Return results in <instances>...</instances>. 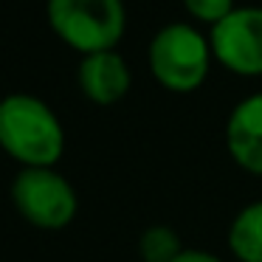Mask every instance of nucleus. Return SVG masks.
<instances>
[{"label":"nucleus","instance_id":"f257e3e1","mask_svg":"<svg viewBox=\"0 0 262 262\" xmlns=\"http://www.w3.org/2000/svg\"><path fill=\"white\" fill-rule=\"evenodd\" d=\"M0 149L20 166H57L65 152V127L40 96L9 93L0 99Z\"/></svg>","mask_w":262,"mask_h":262},{"label":"nucleus","instance_id":"f03ea898","mask_svg":"<svg viewBox=\"0 0 262 262\" xmlns=\"http://www.w3.org/2000/svg\"><path fill=\"white\" fill-rule=\"evenodd\" d=\"M51 31L82 57L116 51L127 31L124 0H46Z\"/></svg>","mask_w":262,"mask_h":262},{"label":"nucleus","instance_id":"7ed1b4c3","mask_svg":"<svg viewBox=\"0 0 262 262\" xmlns=\"http://www.w3.org/2000/svg\"><path fill=\"white\" fill-rule=\"evenodd\" d=\"M149 74L169 93H194L209 79L211 42L189 23H169L158 29L147 48Z\"/></svg>","mask_w":262,"mask_h":262},{"label":"nucleus","instance_id":"20e7f679","mask_svg":"<svg viewBox=\"0 0 262 262\" xmlns=\"http://www.w3.org/2000/svg\"><path fill=\"white\" fill-rule=\"evenodd\" d=\"M12 203L29 226L59 231L79 211L76 189L54 166H23L12 181Z\"/></svg>","mask_w":262,"mask_h":262},{"label":"nucleus","instance_id":"39448f33","mask_svg":"<svg viewBox=\"0 0 262 262\" xmlns=\"http://www.w3.org/2000/svg\"><path fill=\"white\" fill-rule=\"evenodd\" d=\"M214 62L237 76H262V6H237L209 34Z\"/></svg>","mask_w":262,"mask_h":262},{"label":"nucleus","instance_id":"423d86ee","mask_svg":"<svg viewBox=\"0 0 262 262\" xmlns=\"http://www.w3.org/2000/svg\"><path fill=\"white\" fill-rule=\"evenodd\" d=\"M226 149L243 172L262 178V91L239 99L228 113Z\"/></svg>","mask_w":262,"mask_h":262},{"label":"nucleus","instance_id":"0eeeda50","mask_svg":"<svg viewBox=\"0 0 262 262\" xmlns=\"http://www.w3.org/2000/svg\"><path fill=\"white\" fill-rule=\"evenodd\" d=\"M76 82L88 102L110 107L127 96L133 85V71L119 51H99L82 57L76 68Z\"/></svg>","mask_w":262,"mask_h":262},{"label":"nucleus","instance_id":"6e6552de","mask_svg":"<svg viewBox=\"0 0 262 262\" xmlns=\"http://www.w3.org/2000/svg\"><path fill=\"white\" fill-rule=\"evenodd\" d=\"M228 248L239 262H262V200L243 206L228 226Z\"/></svg>","mask_w":262,"mask_h":262},{"label":"nucleus","instance_id":"1a4fd4ad","mask_svg":"<svg viewBox=\"0 0 262 262\" xmlns=\"http://www.w3.org/2000/svg\"><path fill=\"white\" fill-rule=\"evenodd\" d=\"M183 251L178 231L169 226H149L138 237V256L144 262H175Z\"/></svg>","mask_w":262,"mask_h":262},{"label":"nucleus","instance_id":"9d476101","mask_svg":"<svg viewBox=\"0 0 262 262\" xmlns=\"http://www.w3.org/2000/svg\"><path fill=\"white\" fill-rule=\"evenodd\" d=\"M183 9L189 12V17H194L198 23L214 29L220 20H226L228 14L237 9L234 0H183Z\"/></svg>","mask_w":262,"mask_h":262},{"label":"nucleus","instance_id":"9b49d317","mask_svg":"<svg viewBox=\"0 0 262 262\" xmlns=\"http://www.w3.org/2000/svg\"><path fill=\"white\" fill-rule=\"evenodd\" d=\"M175 262H223V259H220V256H214V254H209V251L189 248V251H183Z\"/></svg>","mask_w":262,"mask_h":262}]
</instances>
